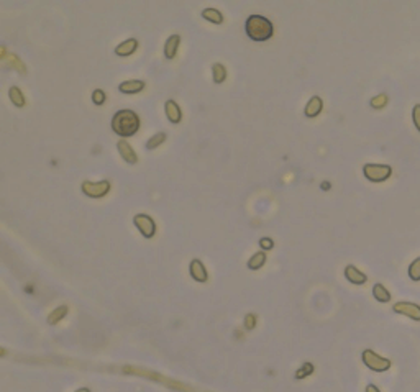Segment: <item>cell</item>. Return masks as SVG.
<instances>
[{
	"label": "cell",
	"mask_w": 420,
	"mask_h": 392,
	"mask_svg": "<svg viewBox=\"0 0 420 392\" xmlns=\"http://www.w3.org/2000/svg\"><path fill=\"white\" fill-rule=\"evenodd\" d=\"M409 277H411V281L414 282H420V256L416 258L411 264H409V269H407Z\"/></svg>",
	"instance_id": "cell-23"
},
{
	"label": "cell",
	"mask_w": 420,
	"mask_h": 392,
	"mask_svg": "<svg viewBox=\"0 0 420 392\" xmlns=\"http://www.w3.org/2000/svg\"><path fill=\"white\" fill-rule=\"evenodd\" d=\"M388 95L386 94H379V95H376V97H373L371 99V107L373 109H383V107H386V104H388Z\"/></svg>",
	"instance_id": "cell-26"
},
{
	"label": "cell",
	"mask_w": 420,
	"mask_h": 392,
	"mask_svg": "<svg viewBox=\"0 0 420 392\" xmlns=\"http://www.w3.org/2000/svg\"><path fill=\"white\" fill-rule=\"evenodd\" d=\"M393 312L411 318L414 322H420V305L414 304V302H406V300L396 302L393 305Z\"/></svg>",
	"instance_id": "cell-8"
},
{
	"label": "cell",
	"mask_w": 420,
	"mask_h": 392,
	"mask_svg": "<svg viewBox=\"0 0 420 392\" xmlns=\"http://www.w3.org/2000/svg\"><path fill=\"white\" fill-rule=\"evenodd\" d=\"M105 100H107V94H105L102 89H95L92 92V102L95 105H104Z\"/></svg>",
	"instance_id": "cell-27"
},
{
	"label": "cell",
	"mask_w": 420,
	"mask_h": 392,
	"mask_svg": "<svg viewBox=\"0 0 420 392\" xmlns=\"http://www.w3.org/2000/svg\"><path fill=\"white\" fill-rule=\"evenodd\" d=\"M322 110H323V100L318 97V95H313V97H310V100L305 105L304 115L307 117V119H315L317 115H320Z\"/></svg>",
	"instance_id": "cell-12"
},
{
	"label": "cell",
	"mask_w": 420,
	"mask_h": 392,
	"mask_svg": "<svg viewBox=\"0 0 420 392\" xmlns=\"http://www.w3.org/2000/svg\"><path fill=\"white\" fill-rule=\"evenodd\" d=\"M245 30L253 41H268L274 35V25L263 15H250L246 18Z\"/></svg>",
	"instance_id": "cell-2"
},
{
	"label": "cell",
	"mask_w": 420,
	"mask_h": 392,
	"mask_svg": "<svg viewBox=\"0 0 420 392\" xmlns=\"http://www.w3.org/2000/svg\"><path fill=\"white\" fill-rule=\"evenodd\" d=\"M123 371L128 373V374H140V376H149V379H153V381H159V383H163L166 384L167 388H172V389H176L179 392H189V388H186V386H182V384H179V383H174V381H169V379H166L164 376H161V374H156V373H151V371H143V369H137V368H123Z\"/></svg>",
	"instance_id": "cell-6"
},
{
	"label": "cell",
	"mask_w": 420,
	"mask_h": 392,
	"mask_svg": "<svg viewBox=\"0 0 420 392\" xmlns=\"http://www.w3.org/2000/svg\"><path fill=\"white\" fill-rule=\"evenodd\" d=\"M82 194H86L87 197H92V199H102L105 195L109 194L110 190V181L107 179H104V181H99V182H92V181H84L82 186H81Z\"/></svg>",
	"instance_id": "cell-5"
},
{
	"label": "cell",
	"mask_w": 420,
	"mask_h": 392,
	"mask_svg": "<svg viewBox=\"0 0 420 392\" xmlns=\"http://www.w3.org/2000/svg\"><path fill=\"white\" fill-rule=\"evenodd\" d=\"M202 18L210 21L214 25H222L223 23V13L218 8H204L202 10Z\"/></svg>",
	"instance_id": "cell-18"
},
{
	"label": "cell",
	"mask_w": 420,
	"mask_h": 392,
	"mask_svg": "<svg viewBox=\"0 0 420 392\" xmlns=\"http://www.w3.org/2000/svg\"><path fill=\"white\" fill-rule=\"evenodd\" d=\"M373 297L381 304H388V302H391V292L384 284L376 282L373 285Z\"/></svg>",
	"instance_id": "cell-17"
},
{
	"label": "cell",
	"mask_w": 420,
	"mask_h": 392,
	"mask_svg": "<svg viewBox=\"0 0 420 392\" xmlns=\"http://www.w3.org/2000/svg\"><path fill=\"white\" fill-rule=\"evenodd\" d=\"M137 48H138V41L135 40V38H128V40L120 43L119 46L115 48V54L120 56V58H127V56L135 53Z\"/></svg>",
	"instance_id": "cell-15"
},
{
	"label": "cell",
	"mask_w": 420,
	"mask_h": 392,
	"mask_svg": "<svg viewBox=\"0 0 420 392\" xmlns=\"http://www.w3.org/2000/svg\"><path fill=\"white\" fill-rule=\"evenodd\" d=\"M260 246L265 251L268 250H273V246H274V242H273V238H261L260 240Z\"/></svg>",
	"instance_id": "cell-30"
},
{
	"label": "cell",
	"mask_w": 420,
	"mask_h": 392,
	"mask_svg": "<svg viewBox=\"0 0 420 392\" xmlns=\"http://www.w3.org/2000/svg\"><path fill=\"white\" fill-rule=\"evenodd\" d=\"M133 223H135L138 232L141 233L144 238H153L156 235V230H158L156 222L146 214H137L135 217H133Z\"/></svg>",
	"instance_id": "cell-7"
},
{
	"label": "cell",
	"mask_w": 420,
	"mask_h": 392,
	"mask_svg": "<svg viewBox=\"0 0 420 392\" xmlns=\"http://www.w3.org/2000/svg\"><path fill=\"white\" fill-rule=\"evenodd\" d=\"M412 122H414V127L417 128L419 133H420V104L414 105L412 109Z\"/></svg>",
	"instance_id": "cell-28"
},
{
	"label": "cell",
	"mask_w": 420,
	"mask_h": 392,
	"mask_svg": "<svg viewBox=\"0 0 420 392\" xmlns=\"http://www.w3.org/2000/svg\"><path fill=\"white\" fill-rule=\"evenodd\" d=\"M164 112H166V117H167V120H169L171 123H179L182 120V112H181V107L177 105V102H174V100H166V104H164Z\"/></svg>",
	"instance_id": "cell-13"
},
{
	"label": "cell",
	"mask_w": 420,
	"mask_h": 392,
	"mask_svg": "<svg viewBox=\"0 0 420 392\" xmlns=\"http://www.w3.org/2000/svg\"><path fill=\"white\" fill-rule=\"evenodd\" d=\"M164 141H166V133H163V131L156 133V135H153V136L148 139L146 149H154V148H158L159 144H163Z\"/></svg>",
	"instance_id": "cell-25"
},
{
	"label": "cell",
	"mask_w": 420,
	"mask_h": 392,
	"mask_svg": "<svg viewBox=\"0 0 420 392\" xmlns=\"http://www.w3.org/2000/svg\"><path fill=\"white\" fill-rule=\"evenodd\" d=\"M266 264V253L265 251H260V253H255L253 256L250 258V261L246 262V266H248V269L251 271H258L261 269L263 266Z\"/></svg>",
	"instance_id": "cell-19"
},
{
	"label": "cell",
	"mask_w": 420,
	"mask_h": 392,
	"mask_svg": "<svg viewBox=\"0 0 420 392\" xmlns=\"http://www.w3.org/2000/svg\"><path fill=\"white\" fill-rule=\"evenodd\" d=\"M361 361L368 369H371L374 373H386L389 371L393 363L388 358H383L381 355H378L376 351L373 350H365L361 353Z\"/></svg>",
	"instance_id": "cell-3"
},
{
	"label": "cell",
	"mask_w": 420,
	"mask_h": 392,
	"mask_svg": "<svg viewBox=\"0 0 420 392\" xmlns=\"http://www.w3.org/2000/svg\"><path fill=\"white\" fill-rule=\"evenodd\" d=\"M212 74H214V82H215V84L225 82V79H227V69H225V66L220 64V63H215L214 66H212Z\"/></svg>",
	"instance_id": "cell-22"
},
{
	"label": "cell",
	"mask_w": 420,
	"mask_h": 392,
	"mask_svg": "<svg viewBox=\"0 0 420 392\" xmlns=\"http://www.w3.org/2000/svg\"><path fill=\"white\" fill-rule=\"evenodd\" d=\"M179 43H181V35H171L164 43V56L166 59H174L177 54Z\"/></svg>",
	"instance_id": "cell-16"
},
{
	"label": "cell",
	"mask_w": 420,
	"mask_h": 392,
	"mask_svg": "<svg viewBox=\"0 0 420 392\" xmlns=\"http://www.w3.org/2000/svg\"><path fill=\"white\" fill-rule=\"evenodd\" d=\"M144 87H146V84H144V81L133 79V81H125V82H122L120 86H119V91H120L122 94L132 95V94H140Z\"/></svg>",
	"instance_id": "cell-14"
},
{
	"label": "cell",
	"mask_w": 420,
	"mask_h": 392,
	"mask_svg": "<svg viewBox=\"0 0 420 392\" xmlns=\"http://www.w3.org/2000/svg\"><path fill=\"white\" fill-rule=\"evenodd\" d=\"M117 149H119V154L123 158V161L128 162V164H135L138 161V156L135 153V149L132 148V144L125 141V139H120L119 143H117Z\"/></svg>",
	"instance_id": "cell-11"
},
{
	"label": "cell",
	"mask_w": 420,
	"mask_h": 392,
	"mask_svg": "<svg viewBox=\"0 0 420 392\" xmlns=\"http://www.w3.org/2000/svg\"><path fill=\"white\" fill-rule=\"evenodd\" d=\"M365 392H381V391H379V388H378L376 384H368L366 389H365Z\"/></svg>",
	"instance_id": "cell-31"
},
{
	"label": "cell",
	"mask_w": 420,
	"mask_h": 392,
	"mask_svg": "<svg viewBox=\"0 0 420 392\" xmlns=\"http://www.w3.org/2000/svg\"><path fill=\"white\" fill-rule=\"evenodd\" d=\"M243 325H245L246 330H253L256 327V315H255V313H246Z\"/></svg>",
	"instance_id": "cell-29"
},
{
	"label": "cell",
	"mask_w": 420,
	"mask_h": 392,
	"mask_svg": "<svg viewBox=\"0 0 420 392\" xmlns=\"http://www.w3.org/2000/svg\"><path fill=\"white\" fill-rule=\"evenodd\" d=\"M74 392H92V391L89 389V388H81V389H77V391H74Z\"/></svg>",
	"instance_id": "cell-32"
},
{
	"label": "cell",
	"mask_w": 420,
	"mask_h": 392,
	"mask_svg": "<svg viewBox=\"0 0 420 392\" xmlns=\"http://www.w3.org/2000/svg\"><path fill=\"white\" fill-rule=\"evenodd\" d=\"M8 97L13 102L15 107H23L25 105V95L20 91V87H16V86L10 87L8 89Z\"/></svg>",
	"instance_id": "cell-21"
},
{
	"label": "cell",
	"mask_w": 420,
	"mask_h": 392,
	"mask_svg": "<svg viewBox=\"0 0 420 392\" xmlns=\"http://www.w3.org/2000/svg\"><path fill=\"white\" fill-rule=\"evenodd\" d=\"M345 277H346V281L355 284V285H363V284L368 282L366 274L363 271H360L356 266H353V264H348L345 267Z\"/></svg>",
	"instance_id": "cell-10"
},
{
	"label": "cell",
	"mask_w": 420,
	"mask_h": 392,
	"mask_svg": "<svg viewBox=\"0 0 420 392\" xmlns=\"http://www.w3.org/2000/svg\"><path fill=\"white\" fill-rule=\"evenodd\" d=\"M66 315H68V305H59V307H56L51 313H49L46 320H48L49 325H58Z\"/></svg>",
	"instance_id": "cell-20"
},
{
	"label": "cell",
	"mask_w": 420,
	"mask_h": 392,
	"mask_svg": "<svg viewBox=\"0 0 420 392\" xmlns=\"http://www.w3.org/2000/svg\"><path fill=\"white\" fill-rule=\"evenodd\" d=\"M393 174V167L389 164H378V162H366L363 166V176L369 182H384Z\"/></svg>",
	"instance_id": "cell-4"
},
{
	"label": "cell",
	"mask_w": 420,
	"mask_h": 392,
	"mask_svg": "<svg viewBox=\"0 0 420 392\" xmlns=\"http://www.w3.org/2000/svg\"><path fill=\"white\" fill-rule=\"evenodd\" d=\"M322 189H330V184H325V182H323V184H322Z\"/></svg>",
	"instance_id": "cell-33"
},
{
	"label": "cell",
	"mask_w": 420,
	"mask_h": 392,
	"mask_svg": "<svg viewBox=\"0 0 420 392\" xmlns=\"http://www.w3.org/2000/svg\"><path fill=\"white\" fill-rule=\"evenodd\" d=\"M315 371V366L312 365V363H304L297 371H295V379H305L309 378L310 374Z\"/></svg>",
	"instance_id": "cell-24"
},
{
	"label": "cell",
	"mask_w": 420,
	"mask_h": 392,
	"mask_svg": "<svg viewBox=\"0 0 420 392\" xmlns=\"http://www.w3.org/2000/svg\"><path fill=\"white\" fill-rule=\"evenodd\" d=\"M189 274H190V277H192L195 282L204 284V282L209 281V272H207L204 262L200 261V260H197V258L190 261V264H189Z\"/></svg>",
	"instance_id": "cell-9"
},
{
	"label": "cell",
	"mask_w": 420,
	"mask_h": 392,
	"mask_svg": "<svg viewBox=\"0 0 420 392\" xmlns=\"http://www.w3.org/2000/svg\"><path fill=\"white\" fill-rule=\"evenodd\" d=\"M110 127L115 135H119L122 138L133 136L140 130V117L133 110L128 109L119 110L114 115V119H112Z\"/></svg>",
	"instance_id": "cell-1"
}]
</instances>
